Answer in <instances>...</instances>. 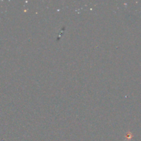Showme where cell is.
Listing matches in <instances>:
<instances>
[{
    "mask_svg": "<svg viewBox=\"0 0 141 141\" xmlns=\"http://www.w3.org/2000/svg\"><path fill=\"white\" fill-rule=\"evenodd\" d=\"M131 137H132V135H131V133H128V134L126 135V138H127V139H130V138H131Z\"/></svg>",
    "mask_w": 141,
    "mask_h": 141,
    "instance_id": "cell-1",
    "label": "cell"
}]
</instances>
